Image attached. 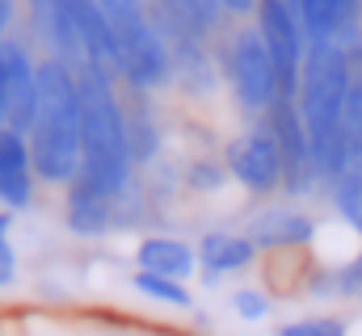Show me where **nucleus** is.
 Wrapping results in <instances>:
<instances>
[{"label": "nucleus", "instance_id": "nucleus-1", "mask_svg": "<svg viewBox=\"0 0 362 336\" xmlns=\"http://www.w3.org/2000/svg\"><path fill=\"white\" fill-rule=\"evenodd\" d=\"M354 68L333 42H312L303 72H299V118L312 143V160L320 185H329L346 168V97H350Z\"/></svg>", "mask_w": 362, "mask_h": 336}, {"label": "nucleus", "instance_id": "nucleus-2", "mask_svg": "<svg viewBox=\"0 0 362 336\" xmlns=\"http://www.w3.org/2000/svg\"><path fill=\"white\" fill-rule=\"evenodd\" d=\"M81 88V176L89 189L118 198L131 185V152H127V114L118 80L105 76L101 68L76 72Z\"/></svg>", "mask_w": 362, "mask_h": 336}, {"label": "nucleus", "instance_id": "nucleus-3", "mask_svg": "<svg viewBox=\"0 0 362 336\" xmlns=\"http://www.w3.org/2000/svg\"><path fill=\"white\" fill-rule=\"evenodd\" d=\"M25 143L38 181L72 185L81 176V88L59 59L38 64V105Z\"/></svg>", "mask_w": 362, "mask_h": 336}, {"label": "nucleus", "instance_id": "nucleus-4", "mask_svg": "<svg viewBox=\"0 0 362 336\" xmlns=\"http://www.w3.org/2000/svg\"><path fill=\"white\" fill-rule=\"evenodd\" d=\"M223 76L232 84L240 109H249V114H266L282 97L274 59L262 42V34H257V25H245L223 42Z\"/></svg>", "mask_w": 362, "mask_h": 336}, {"label": "nucleus", "instance_id": "nucleus-5", "mask_svg": "<svg viewBox=\"0 0 362 336\" xmlns=\"http://www.w3.org/2000/svg\"><path fill=\"white\" fill-rule=\"evenodd\" d=\"M266 131L278 143V156H282V193L291 198H308L320 185L316 176V160H312V143H308V131H303V118H299V105L295 97H278L270 109L262 114Z\"/></svg>", "mask_w": 362, "mask_h": 336}, {"label": "nucleus", "instance_id": "nucleus-6", "mask_svg": "<svg viewBox=\"0 0 362 336\" xmlns=\"http://www.w3.org/2000/svg\"><path fill=\"white\" fill-rule=\"evenodd\" d=\"M253 13H257V34H262L274 59V72H278V88H282V97H295L303 59H308V34L286 0H257Z\"/></svg>", "mask_w": 362, "mask_h": 336}, {"label": "nucleus", "instance_id": "nucleus-7", "mask_svg": "<svg viewBox=\"0 0 362 336\" xmlns=\"http://www.w3.org/2000/svg\"><path fill=\"white\" fill-rule=\"evenodd\" d=\"M223 168L249 193H274V189H282V156H278V143H274V135L266 131V122L249 126L245 135H236L228 143Z\"/></svg>", "mask_w": 362, "mask_h": 336}, {"label": "nucleus", "instance_id": "nucleus-8", "mask_svg": "<svg viewBox=\"0 0 362 336\" xmlns=\"http://www.w3.org/2000/svg\"><path fill=\"white\" fill-rule=\"evenodd\" d=\"M0 68H4V109H8V131L30 135L34 105H38V64L25 42L4 38L0 42Z\"/></svg>", "mask_w": 362, "mask_h": 336}, {"label": "nucleus", "instance_id": "nucleus-9", "mask_svg": "<svg viewBox=\"0 0 362 336\" xmlns=\"http://www.w3.org/2000/svg\"><path fill=\"white\" fill-rule=\"evenodd\" d=\"M316 219L312 215H303V210H295V206H270V210H262V215H253V223H249V240L257 244V252H291V248H308L312 240H316Z\"/></svg>", "mask_w": 362, "mask_h": 336}, {"label": "nucleus", "instance_id": "nucleus-10", "mask_svg": "<svg viewBox=\"0 0 362 336\" xmlns=\"http://www.w3.org/2000/svg\"><path fill=\"white\" fill-rule=\"evenodd\" d=\"M30 202H34L30 143H25V135L0 126V206L4 210H25Z\"/></svg>", "mask_w": 362, "mask_h": 336}, {"label": "nucleus", "instance_id": "nucleus-11", "mask_svg": "<svg viewBox=\"0 0 362 336\" xmlns=\"http://www.w3.org/2000/svg\"><path fill=\"white\" fill-rule=\"evenodd\" d=\"M257 260V244L249 236H232V232H206L198 240V269L202 282H219L223 273H240Z\"/></svg>", "mask_w": 362, "mask_h": 336}, {"label": "nucleus", "instance_id": "nucleus-12", "mask_svg": "<svg viewBox=\"0 0 362 336\" xmlns=\"http://www.w3.org/2000/svg\"><path fill=\"white\" fill-rule=\"evenodd\" d=\"M64 223L72 236H105L114 232V198L89 189L85 181H72L64 193Z\"/></svg>", "mask_w": 362, "mask_h": 336}, {"label": "nucleus", "instance_id": "nucleus-13", "mask_svg": "<svg viewBox=\"0 0 362 336\" xmlns=\"http://www.w3.org/2000/svg\"><path fill=\"white\" fill-rule=\"evenodd\" d=\"M135 265L144 273H160V277H173V282H185L194 269H198V252L189 248L177 236H148L139 240L135 248Z\"/></svg>", "mask_w": 362, "mask_h": 336}, {"label": "nucleus", "instance_id": "nucleus-14", "mask_svg": "<svg viewBox=\"0 0 362 336\" xmlns=\"http://www.w3.org/2000/svg\"><path fill=\"white\" fill-rule=\"evenodd\" d=\"M131 97L122 101V114H127V152H131V164H152L160 156V126H156V114L148 105V92H135L127 88Z\"/></svg>", "mask_w": 362, "mask_h": 336}, {"label": "nucleus", "instance_id": "nucleus-15", "mask_svg": "<svg viewBox=\"0 0 362 336\" xmlns=\"http://www.w3.org/2000/svg\"><path fill=\"white\" fill-rule=\"evenodd\" d=\"M308 290L312 294H341V299H362V248L358 256H350L346 265H337V269H312V277H308Z\"/></svg>", "mask_w": 362, "mask_h": 336}, {"label": "nucleus", "instance_id": "nucleus-16", "mask_svg": "<svg viewBox=\"0 0 362 336\" xmlns=\"http://www.w3.org/2000/svg\"><path fill=\"white\" fill-rule=\"evenodd\" d=\"M325 189H329V202H333L337 219L362 236V172L346 168V172H337Z\"/></svg>", "mask_w": 362, "mask_h": 336}, {"label": "nucleus", "instance_id": "nucleus-17", "mask_svg": "<svg viewBox=\"0 0 362 336\" xmlns=\"http://www.w3.org/2000/svg\"><path fill=\"white\" fill-rule=\"evenodd\" d=\"M165 4L177 13L185 25H194L198 34H215L219 21H223V13H228L219 0H165Z\"/></svg>", "mask_w": 362, "mask_h": 336}, {"label": "nucleus", "instance_id": "nucleus-18", "mask_svg": "<svg viewBox=\"0 0 362 336\" xmlns=\"http://www.w3.org/2000/svg\"><path fill=\"white\" fill-rule=\"evenodd\" d=\"M135 290L139 294H148V299H156V303H169V307H189L194 303V294L185 290V282H173V277H160V273H135Z\"/></svg>", "mask_w": 362, "mask_h": 336}, {"label": "nucleus", "instance_id": "nucleus-19", "mask_svg": "<svg viewBox=\"0 0 362 336\" xmlns=\"http://www.w3.org/2000/svg\"><path fill=\"white\" fill-rule=\"evenodd\" d=\"M93 4H97L101 17L110 21L114 38H118L122 30H131V25H139V21L152 17V0H93Z\"/></svg>", "mask_w": 362, "mask_h": 336}, {"label": "nucleus", "instance_id": "nucleus-20", "mask_svg": "<svg viewBox=\"0 0 362 336\" xmlns=\"http://www.w3.org/2000/svg\"><path fill=\"white\" fill-rule=\"evenodd\" d=\"M278 336H346V320H333V316L295 320V324H282Z\"/></svg>", "mask_w": 362, "mask_h": 336}, {"label": "nucleus", "instance_id": "nucleus-21", "mask_svg": "<svg viewBox=\"0 0 362 336\" xmlns=\"http://www.w3.org/2000/svg\"><path fill=\"white\" fill-rule=\"evenodd\" d=\"M232 307H236V316H240V320H266V316H270V294H266V290L245 286V290H236V294H232Z\"/></svg>", "mask_w": 362, "mask_h": 336}, {"label": "nucleus", "instance_id": "nucleus-22", "mask_svg": "<svg viewBox=\"0 0 362 336\" xmlns=\"http://www.w3.org/2000/svg\"><path fill=\"white\" fill-rule=\"evenodd\" d=\"M185 181H189L194 189H202V193H215V189L228 181V168L215 164V160H194L189 172H185Z\"/></svg>", "mask_w": 362, "mask_h": 336}, {"label": "nucleus", "instance_id": "nucleus-23", "mask_svg": "<svg viewBox=\"0 0 362 336\" xmlns=\"http://www.w3.org/2000/svg\"><path fill=\"white\" fill-rule=\"evenodd\" d=\"M17 277V252L8 244V236H0V290Z\"/></svg>", "mask_w": 362, "mask_h": 336}, {"label": "nucleus", "instance_id": "nucleus-24", "mask_svg": "<svg viewBox=\"0 0 362 336\" xmlns=\"http://www.w3.org/2000/svg\"><path fill=\"white\" fill-rule=\"evenodd\" d=\"M8 21H13V0H0V42L8 38L4 30H8Z\"/></svg>", "mask_w": 362, "mask_h": 336}, {"label": "nucleus", "instance_id": "nucleus-25", "mask_svg": "<svg viewBox=\"0 0 362 336\" xmlns=\"http://www.w3.org/2000/svg\"><path fill=\"white\" fill-rule=\"evenodd\" d=\"M219 4H223L228 13H253V8H257V0H219Z\"/></svg>", "mask_w": 362, "mask_h": 336}, {"label": "nucleus", "instance_id": "nucleus-26", "mask_svg": "<svg viewBox=\"0 0 362 336\" xmlns=\"http://www.w3.org/2000/svg\"><path fill=\"white\" fill-rule=\"evenodd\" d=\"M0 126H8V109H4V68H0Z\"/></svg>", "mask_w": 362, "mask_h": 336}, {"label": "nucleus", "instance_id": "nucleus-27", "mask_svg": "<svg viewBox=\"0 0 362 336\" xmlns=\"http://www.w3.org/2000/svg\"><path fill=\"white\" fill-rule=\"evenodd\" d=\"M346 336H362V320H354V324H346Z\"/></svg>", "mask_w": 362, "mask_h": 336}]
</instances>
